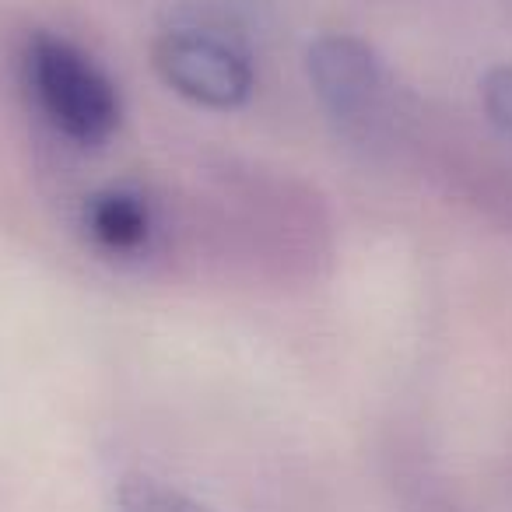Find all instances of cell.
I'll use <instances>...</instances> for the list:
<instances>
[{
    "mask_svg": "<svg viewBox=\"0 0 512 512\" xmlns=\"http://www.w3.org/2000/svg\"><path fill=\"white\" fill-rule=\"evenodd\" d=\"M22 71L32 106L57 134L81 148L109 141L120 123V95L88 53L60 36L36 32L25 43Z\"/></svg>",
    "mask_w": 512,
    "mask_h": 512,
    "instance_id": "1",
    "label": "cell"
},
{
    "mask_svg": "<svg viewBox=\"0 0 512 512\" xmlns=\"http://www.w3.org/2000/svg\"><path fill=\"white\" fill-rule=\"evenodd\" d=\"M155 67L172 92L204 109H235L253 92V64L239 43L200 25L165 32L155 43Z\"/></svg>",
    "mask_w": 512,
    "mask_h": 512,
    "instance_id": "2",
    "label": "cell"
},
{
    "mask_svg": "<svg viewBox=\"0 0 512 512\" xmlns=\"http://www.w3.org/2000/svg\"><path fill=\"white\" fill-rule=\"evenodd\" d=\"M309 81L327 113L348 134H369L383 116V67L376 53L355 36H320L309 46Z\"/></svg>",
    "mask_w": 512,
    "mask_h": 512,
    "instance_id": "3",
    "label": "cell"
},
{
    "mask_svg": "<svg viewBox=\"0 0 512 512\" xmlns=\"http://www.w3.org/2000/svg\"><path fill=\"white\" fill-rule=\"evenodd\" d=\"M85 221L95 242L113 249V253H134L151 235L148 200L134 190H123V186H109V190L95 193L85 207Z\"/></svg>",
    "mask_w": 512,
    "mask_h": 512,
    "instance_id": "4",
    "label": "cell"
},
{
    "mask_svg": "<svg viewBox=\"0 0 512 512\" xmlns=\"http://www.w3.org/2000/svg\"><path fill=\"white\" fill-rule=\"evenodd\" d=\"M120 512H214L197 498L155 481V477H127L120 488Z\"/></svg>",
    "mask_w": 512,
    "mask_h": 512,
    "instance_id": "5",
    "label": "cell"
},
{
    "mask_svg": "<svg viewBox=\"0 0 512 512\" xmlns=\"http://www.w3.org/2000/svg\"><path fill=\"white\" fill-rule=\"evenodd\" d=\"M481 99L484 109H488V120L512 141V64H502L484 74Z\"/></svg>",
    "mask_w": 512,
    "mask_h": 512,
    "instance_id": "6",
    "label": "cell"
}]
</instances>
